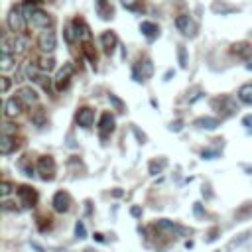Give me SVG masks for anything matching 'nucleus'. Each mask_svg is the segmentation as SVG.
<instances>
[{
  "label": "nucleus",
  "instance_id": "1",
  "mask_svg": "<svg viewBox=\"0 0 252 252\" xmlns=\"http://www.w3.org/2000/svg\"><path fill=\"white\" fill-rule=\"evenodd\" d=\"M38 174L43 181H52L56 177V162L52 156H41L38 160Z\"/></svg>",
  "mask_w": 252,
  "mask_h": 252
},
{
  "label": "nucleus",
  "instance_id": "2",
  "mask_svg": "<svg viewBox=\"0 0 252 252\" xmlns=\"http://www.w3.org/2000/svg\"><path fill=\"white\" fill-rule=\"evenodd\" d=\"M26 16H24V10L22 8H12L10 14H8V28L14 32V34H20L26 30Z\"/></svg>",
  "mask_w": 252,
  "mask_h": 252
},
{
  "label": "nucleus",
  "instance_id": "3",
  "mask_svg": "<svg viewBox=\"0 0 252 252\" xmlns=\"http://www.w3.org/2000/svg\"><path fill=\"white\" fill-rule=\"evenodd\" d=\"M18 197H20V203L26 209L36 207V203H38V191L34 187H30V185H20L18 187Z\"/></svg>",
  "mask_w": 252,
  "mask_h": 252
},
{
  "label": "nucleus",
  "instance_id": "4",
  "mask_svg": "<svg viewBox=\"0 0 252 252\" xmlns=\"http://www.w3.org/2000/svg\"><path fill=\"white\" fill-rule=\"evenodd\" d=\"M38 45H39V49L41 52H45V54H52L54 49H56V45H58V38H56V32L54 30H43L41 32V36H39V39H38Z\"/></svg>",
  "mask_w": 252,
  "mask_h": 252
},
{
  "label": "nucleus",
  "instance_id": "5",
  "mask_svg": "<svg viewBox=\"0 0 252 252\" xmlns=\"http://www.w3.org/2000/svg\"><path fill=\"white\" fill-rule=\"evenodd\" d=\"M73 73H75V65H73L71 61L65 63L63 69H59V73H58V77H56V89H58V91H65V89L69 87V81H71Z\"/></svg>",
  "mask_w": 252,
  "mask_h": 252
},
{
  "label": "nucleus",
  "instance_id": "6",
  "mask_svg": "<svg viewBox=\"0 0 252 252\" xmlns=\"http://www.w3.org/2000/svg\"><path fill=\"white\" fill-rule=\"evenodd\" d=\"M213 107L219 109V113H223L225 116H231V115L236 113V103H234V98L229 97V95L215 98V100H213Z\"/></svg>",
  "mask_w": 252,
  "mask_h": 252
},
{
  "label": "nucleus",
  "instance_id": "7",
  "mask_svg": "<svg viewBox=\"0 0 252 252\" xmlns=\"http://www.w3.org/2000/svg\"><path fill=\"white\" fill-rule=\"evenodd\" d=\"M152 73H154V65H152V61L150 59H144V61H140L136 67H134V71H132V77H134V81H144V79H148V77H152Z\"/></svg>",
  "mask_w": 252,
  "mask_h": 252
},
{
  "label": "nucleus",
  "instance_id": "8",
  "mask_svg": "<svg viewBox=\"0 0 252 252\" xmlns=\"http://www.w3.org/2000/svg\"><path fill=\"white\" fill-rule=\"evenodd\" d=\"M113 130H115V116L111 113H103V116L98 120V136L107 140Z\"/></svg>",
  "mask_w": 252,
  "mask_h": 252
},
{
  "label": "nucleus",
  "instance_id": "9",
  "mask_svg": "<svg viewBox=\"0 0 252 252\" xmlns=\"http://www.w3.org/2000/svg\"><path fill=\"white\" fill-rule=\"evenodd\" d=\"M54 209L58 213H67L71 209V195L67 191H58L54 195Z\"/></svg>",
  "mask_w": 252,
  "mask_h": 252
},
{
  "label": "nucleus",
  "instance_id": "10",
  "mask_svg": "<svg viewBox=\"0 0 252 252\" xmlns=\"http://www.w3.org/2000/svg\"><path fill=\"white\" fill-rule=\"evenodd\" d=\"M156 229H158V231H164V233H170V234H189L187 229H183V227H179L177 223H172V221H168V219H160V221L156 223Z\"/></svg>",
  "mask_w": 252,
  "mask_h": 252
},
{
  "label": "nucleus",
  "instance_id": "11",
  "mask_svg": "<svg viewBox=\"0 0 252 252\" xmlns=\"http://www.w3.org/2000/svg\"><path fill=\"white\" fill-rule=\"evenodd\" d=\"M16 97L22 100V105L24 107H32V105H36L38 103V93L32 89V87H22V89H18V93H16Z\"/></svg>",
  "mask_w": 252,
  "mask_h": 252
},
{
  "label": "nucleus",
  "instance_id": "12",
  "mask_svg": "<svg viewBox=\"0 0 252 252\" xmlns=\"http://www.w3.org/2000/svg\"><path fill=\"white\" fill-rule=\"evenodd\" d=\"M22 100L18 98V97H14V98H8L6 103H4V116L6 118H16V116H20V113H22Z\"/></svg>",
  "mask_w": 252,
  "mask_h": 252
},
{
  "label": "nucleus",
  "instance_id": "13",
  "mask_svg": "<svg viewBox=\"0 0 252 252\" xmlns=\"http://www.w3.org/2000/svg\"><path fill=\"white\" fill-rule=\"evenodd\" d=\"M16 148H20V142L16 140V136H8V134L0 136V152H2L4 156L12 154Z\"/></svg>",
  "mask_w": 252,
  "mask_h": 252
},
{
  "label": "nucleus",
  "instance_id": "14",
  "mask_svg": "<svg viewBox=\"0 0 252 252\" xmlns=\"http://www.w3.org/2000/svg\"><path fill=\"white\" fill-rule=\"evenodd\" d=\"M77 124L79 126H83V128H91L93 126V120H95V113H93V109L91 107H83V109H79L77 111Z\"/></svg>",
  "mask_w": 252,
  "mask_h": 252
},
{
  "label": "nucleus",
  "instance_id": "15",
  "mask_svg": "<svg viewBox=\"0 0 252 252\" xmlns=\"http://www.w3.org/2000/svg\"><path fill=\"white\" fill-rule=\"evenodd\" d=\"M30 22L34 28H47V26H52V16L41 12V10H34V14L30 16Z\"/></svg>",
  "mask_w": 252,
  "mask_h": 252
},
{
  "label": "nucleus",
  "instance_id": "16",
  "mask_svg": "<svg viewBox=\"0 0 252 252\" xmlns=\"http://www.w3.org/2000/svg\"><path fill=\"white\" fill-rule=\"evenodd\" d=\"M175 26H177V30H179L183 36H193V34H195V24H193V22H191V18H189V16H185V14L177 16Z\"/></svg>",
  "mask_w": 252,
  "mask_h": 252
},
{
  "label": "nucleus",
  "instance_id": "17",
  "mask_svg": "<svg viewBox=\"0 0 252 252\" xmlns=\"http://www.w3.org/2000/svg\"><path fill=\"white\" fill-rule=\"evenodd\" d=\"M73 28H75V34H77V39L81 41H89L91 39V28L83 22V20H73Z\"/></svg>",
  "mask_w": 252,
  "mask_h": 252
},
{
  "label": "nucleus",
  "instance_id": "18",
  "mask_svg": "<svg viewBox=\"0 0 252 252\" xmlns=\"http://www.w3.org/2000/svg\"><path fill=\"white\" fill-rule=\"evenodd\" d=\"M140 32H142L148 39H154V38L160 34V28H158L154 22H142V24H140Z\"/></svg>",
  "mask_w": 252,
  "mask_h": 252
},
{
  "label": "nucleus",
  "instance_id": "19",
  "mask_svg": "<svg viewBox=\"0 0 252 252\" xmlns=\"http://www.w3.org/2000/svg\"><path fill=\"white\" fill-rule=\"evenodd\" d=\"M233 54L238 56V58H242V59H248L250 54H252V47L246 41H240V43H234L233 45Z\"/></svg>",
  "mask_w": 252,
  "mask_h": 252
},
{
  "label": "nucleus",
  "instance_id": "20",
  "mask_svg": "<svg viewBox=\"0 0 252 252\" xmlns=\"http://www.w3.org/2000/svg\"><path fill=\"white\" fill-rule=\"evenodd\" d=\"M100 43H103V47L111 54L116 45V34L115 32H105L103 36H100Z\"/></svg>",
  "mask_w": 252,
  "mask_h": 252
},
{
  "label": "nucleus",
  "instance_id": "21",
  "mask_svg": "<svg viewBox=\"0 0 252 252\" xmlns=\"http://www.w3.org/2000/svg\"><path fill=\"white\" fill-rule=\"evenodd\" d=\"M197 128H207V130H215L219 126V120L217 118H211V116H201L193 122Z\"/></svg>",
  "mask_w": 252,
  "mask_h": 252
},
{
  "label": "nucleus",
  "instance_id": "22",
  "mask_svg": "<svg viewBox=\"0 0 252 252\" xmlns=\"http://www.w3.org/2000/svg\"><path fill=\"white\" fill-rule=\"evenodd\" d=\"M28 47H30V39H28L26 36H16L14 45H12L14 56H16V54H26V49H28Z\"/></svg>",
  "mask_w": 252,
  "mask_h": 252
},
{
  "label": "nucleus",
  "instance_id": "23",
  "mask_svg": "<svg viewBox=\"0 0 252 252\" xmlns=\"http://www.w3.org/2000/svg\"><path fill=\"white\" fill-rule=\"evenodd\" d=\"M238 98L244 105H252V85H242L238 89Z\"/></svg>",
  "mask_w": 252,
  "mask_h": 252
},
{
  "label": "nucleus",
  "instance_id": "24",
  "mask_svg": "<svg viewBox=\"0 0 252 252\" xmlns=\"http://www.w3.org/2000/svg\"><path fill=\"white\" fill-rule=\"evenodd\" d=\"M20 170L24 172V175H34V166H32V158L30 156H22L18 162Z\"/></svg>",
  "mask_w": 252,
  "mask_h": 252
},
{
  "label": "nucleus",
  "instance_id": "25",
  "mask_svg": "<svg viewBox=\"0 0 252 252\" xmlns=\"http://www.w3.org/2000/svg\"><path fill=\"white\" fill-rule=\"evenodd\" d=\"M34 81L43 89V91H47V93H52V79H49L47 75H41V73H38L36 77H34Z\"/></svg>",
  "mask_w": 252,
  "mask_h": 252
},
{
  "label": "nucleus",
  "instance_id": "26",
  "mask_svg": "<svg viewBox=\"0 0 252 252\" xmlns=\"http://www.w3.org/2000/svg\"><path fill=\"white\" fill-rule=\"evenodd\" d=\"M14 56L12 54H2V58H0V69L2 71H10L14 67Z\"/></svg>",
  "mask_w": 252,
  "mask_h": 252
},
{
  "label": "nucleus",
  "instance_id": "27",
  "mask_svg": "<svg viewBox=\"0 0 252 252\" xmlns=\"http://www.w3.org/2000/svg\"><path fill=\"white\" fill-rule=\"evenodd\" d=\"M54 65H56V61L52 59V58H41L39 61H38V67L43 71V73H49L54 69Z\"/></svg>",
  "mask_w": 252,
  "mask_h": 252
},
{
  "label": "nucleus",
  "instance_id": "28",
  "mask_svg": "<svg viewBox=\"0 0 252 252\" xmlns=\"http://www.w3.org/2000/svg\"><path fill=\"white\" fill-rule=\"evenodd\" d=\"M32 122L38 124V126H43V122H45V111L43 109H36L32 113Z\"/></svg>",
  "mask_w": 252,
  "mask_h": 252
},
{
  "label": "nucleus",
  "instance_id": "29",
  "mask_svg": "<svg viewBox=\"0 0 252 252\" xmlns=\"http://www.w3.org/2000/svg\"><path fill=\"white\" fill-rule=\"evenodd\" d=\"M166 160H160V162H152V164H150V174H152V175H156V174H160L164 168H166Z\"/></svg>",
  "mask_w": 252,
  "mask_h": 252
},
{
  "label": "nucleus",
  "instance_id": "30",
  "mask_svg": "<svg viewBox=\"0 0 252 252\" xmlns=\"http://www.w3.org/2000/svg\"><path fill=\"white\" fill-rule=\"evenodd\" d=\"M109 100H111V105H113L118 113H122V111H124V103H122V100H120L116 95H109Z\"/></svg>",
  "mask_w": 252,
  "mask_h": 252
},
{
  "label": "nucleus",
  "instance_id": "31",
  "mask_svg": "<svg viewBox=\"0 0 252 252\" xmlns=\"http://www.w3.org/2000/svg\"><path fill=\"white\" fill-rule=\"evenodd\" d=\"M177 58H179V65L185 69L187 67V54H185V47L183 45L177 47Z\"/></svg>",
  "mask_w": 252,
  "mask_h": 252
},
{
  "label": "nucleus",
  "instance_id": "32",
  "mask_svg": "<svg viewBox=\"0 0 252 252\" xmlns=\"http://www.w3.org/2000/svg\"><path fill=\"white\" fill-rule=\"evenodd\" d=\"M75 39H77V34H75V28H73V24H71V26L65 28V41H67V43H73Z\"/></svg>",
  "mask_w": 252,
  "mask_h": 252
},
{
  "label": "nucleus",
  "instance_id": "33",
  "mask_svg": "<svg viewBox=\"0 0 252 252\" xmlns=\"http://www.w3.org/2000/svg\"><path fill=\"white\" fill-rule=\"evenodd\" d=\"M16 132H18V128H16L14 124H10V122H4V124H2V134H8V136H16Z\"/></svg>",
  "mask_w": 252,
  "mask_h": 252
},
{
  "label": "nucleus",
  "instance_id": "34",
  "mask_svg": "<svg viewBox=\"0 0 252 252\" xmlns=\"http://www.w3.org/2000/svg\"><path fill=\"white\" fill-rule=\"evenodd\" d=\"M75 234H77V238H85V236H87V229H85L83 221H77V225H75Z\"/></svg>",
  "mask_w": 252,
  "mask_h": 252
},
{
  "label": "nucleus",
  "instance_id": "35",
  "mask_svg": "<svg viewBox=\"0 0 252 252\" xmlns=\"http://www.w3.org/2000/svg\"><path fill=\"white\" fill-rule=\"evenodd\" d=\"M0 191H2V197L6 199V197L10 195V191H12V183L4 179V181H2V187H0Z\"/></svg>",
  "mask_w": 252,
  "mask_h": 252
},
{
  "label": "nucleus",
  "instance_id": "36",
  "mask_svg": "<svg viewBox=\"0 0 252 252\" xmlns=\"http://www.w3.org/2000/svg\"><path fill=\"white\" fill-rule=\"evenodd\" d=\"M217 156H219L217 150H203V158L205 160H215Z\"/></svg>",
  "mask_w": 252,
  "mask_h": 252
},
{
  "label": "nucleus",
  "instance_id": "37",
  "mask_svg": "<svg viewBox=\"0 0 252 252\" xmlns=\"http://www.w3.org/2000/svg\"><path fill=\"white\" fill-rule=\"evenodd\" d=\"M213 10L215 12H233L234 8L233 6H225V4H213Z\"/></svg>",
  "mask_w": 252,
  "mask_h": 252
},
{
  "label": "nucleus",
  "instance_id": "38",
  "mask_svg": "<svg viewBox=\"0 0 252 252\" xmlns=\"http://www.w3.org/2000/svg\"><path fill=\"white\" fill-rule=\"evenodd\" d=\"M83 49H85V56H87V58H89V61H93V63H95V59H97V56H95V54H93V52H91V45H89V43H87V45H85V47H83Z\"/></svg>",
  "mask_w": 252,
  "mask_h": 252
},
{
  "label": "nucleus",
  "instance_id": "39",
  "mask_svg": "<svg viewBox=\"0 0 252 252\" xmlns=\"http://www.w3.org/2000/svg\"><path fill=\"white\" fill-rule=\"evenodd\" d=\"M0 81H2V87H0V91H2V93H8V89H10V79L8 77H2V79H0Z\"/></svg>",
  "mask_w": 252,
  "mask_h": 252
},
{
  "label": "nucleus",
  "instance_id": "40",
  "mask_svg": "<svg viewBox=\"0 0 252 252\" xmlns=\"http://www.w3.org/2000/svg\"><path fill=\"white\" fill-rule=\"evenodd\" d=\"M4 211H16V207H14V203H10V201H4V207H2Z\"/></svg>",
  "mask_w": 252,
  "mask_h": 252
},
{
  "label": "nucleus",
  "instance_id": "41",
  "mask_svg": "<svg viewBox=\"0 0 252 252\" xmlns=\"http://www.w3.org/2000/svg\"><path fill=\"white\" fill-rule=\"evenodd\" d=\"M242 124L250 128V126H252V115H248V116H244V118H242Z\"/></svg>",
  "mask_w": 252,
  "mask_h": 252
},
{
  "label": "nucleus",
  "instance_id": "42",
  "mask_svg": "<svg viewBox=\"0 0 252 252\" xmlns=\"http://www.w3.org/2000/svg\"><path fill=\"white\" fill-rule=\"evenodd\" d=\"M170 128H172V130H175V132H179V130H181V122H179V120H177V122H172V126H170Z\"/></svg>",
  "mask_w": 252,
  "mask_h": 252
},
{
  "label": "nucleus",
  "instance_id": "43",
  "mask_svg": "<svg viewBox=\"0 0 252 252\" xmlns=\"http://www.w3.org/2000/svg\"><path fill=\"white\" fill-rule=\"evenodd\" d=\"M132 130H134V134L138 136V140H140V142L144 144V140H146V136H144V134H140V130H138V128H132Z\"/></svg>",
  "mask_w": 252,
  "mask_h": 252
},
{
  "label": "nucleus",
  "instance_id": "44",
  "mask_svg": "<svg viewBox=\"0 0 252 252\" xmlns=\"http://www.w3.org/2000/svg\"><path fill=\"white\" fill-rule=\"evenodd\" d=\"M132 215H134V217H140V215H142V209H140V207H132Z\"/></svg>",
  "mask_w": 252,
  "mask_h": 252
},
{
  "label": "nucleus",
  "instance_id": "45",
  "mask_svg": "<svg viewBox=\"0 0 252 252\" xmlns=\"http://www.w3.org/2000/svg\"><path fill=\"white\" fill-rule=\"evenodd\" d=\"M120 2H122L124 6H134V2H136V0H120Z\"/></svg>",
  "mask_w": 252,
  "mask_h": 252
},
{
  "label": "nucleus",
  "instance_id": "46",
  "mask_svg": "<svg viewBox=\"0 0 252 252\" xmlns=\"http://www.w3.org/2000/svg\"><path fill=\"white\" fill-rule=\"evenodd\" d=\"M95 240H98V242H105V236L100 234V233H97V234H95Z\"/></svg>",
  "mask_w": 252,
  "mask_h": 252
},
{
  "label": "nucleus",
  "instance_id": "47",
  "mask_svg": "<svg viewBox=\"0 0 252 252\" xmlns=\"http://www.w3.org/2000/svg\"><path fill=\"white\" fill-rule=\"evenodd\" d=\"M246 67H248L250 71H252V61H248V65H246Z\"/></svg>",
  "mask_w": 252,
  "mask_h": 252
},
{
  "label": "nucleus",
  "instance_id": "48",
  "mask_svg": "<svg viewBox=\"0 0 252 252\" xmlns=\"http://www.w3.org/2000/svg\"><path fill=\"white\" fill-rule=\"evenodd\" d=\"M85 252H97V250H93V248H85Z\"/></svg>",
  "mask_w": 252,
  "mask_h": 252
}]
</instances>
